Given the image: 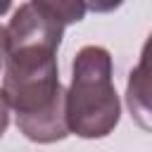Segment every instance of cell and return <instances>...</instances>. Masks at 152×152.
<instances>
[{"instance_id": "277c9868", "label": "cell", "mask_w": 152, "mask_h": 152, "mask_svg": "<svg viewBox=\"0 0 152 152\" xmlns=\"http://www.w3.org/2000/svg\"><path fill=\"white\" fill-rule=\"evenodd\" d=\"M7 124H10V104L5 100V93L0 90V138H2L5 128H7Z\"/></svg>"}, {"instance_id": "6da1fadb", "label": "cell", "mask_w": 152, "mask_h": 152, "mask_svg": "<svg viewBox=\"0 0 152 152\" xmlns=\"http://www.w3.org/2000/svg\"><path fill=\"white\" fill-rule=\"evenodd\" d=\"M5 100L17 112L19 131L33 142H55L69 135L64 90L57 76V50L24 45L7 48Z\"/></svg>"}, {"instance_id": "8992f818", "label": "cell", "mask_w": 152, "mask_h": 152, "mask_svg": "<svg viewBox=\"0 0 152 152\" xmlns=\"http://www.w3.org/2000/svg\"><path fill=\"white\" fill-rule=\"evenodd\" d=\"M10 10V2H0V14H5Z\"/></svg>"}, {"instance_id": "5b68a950", "label": "cell", "mask_w": 152, "mask_h": 152, "mask_svg": "<svg viewBox=\"0 0 152 152\" xmlns=\"http://www.w3.org/2000/svg\"><path fill=\"white\" fill-rule=\"evenodd\" d=\"M5 57H7V31L0 26V66H2Z\"/></svg>"}, {"instance_id": "7a4b0ae2", "label": "cell", "mask_w": 152, "mask_h": 152, "mask_svg": "<svg viewBox=\"0 0 152 152\" xmlns=\"http://www.w3.org/2000/svg\"><path fill=\"white\" fill-rule=\"evenodd\" d=\"M66 131L81 138H104L119 124V97L112 83V57L100 45H86L74 59L64 93Z\"/></svg>"}, {"instance_id": "3957f363", "label": "cell", "mask_w": 152, "mask_h": 152, "mask_svg": "<svg viewBox=\"0 0 152 152\" xmlns=\"http://www.w3.org/2000/svg\"><path fill=\"white\" fill-rule=\"evenodd\" d=\"M142 52V59L138 64V69H133L131 81H128V107L133 112V116L140 121L142 128H147V116H150V55Z\"/></svg>"}]
</instances>
